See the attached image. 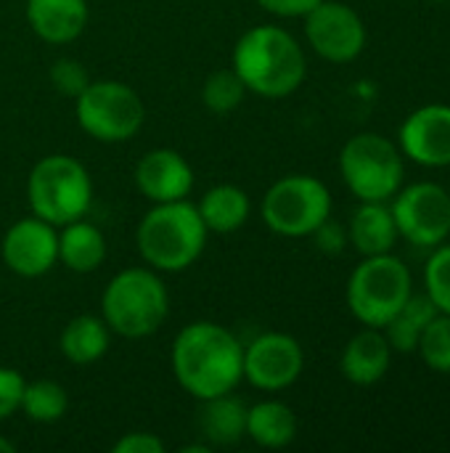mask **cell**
Listing matches in <instances>:
<instances>
[{
	"instance_id": "1",
	"label": "cell",
	"mask_w": 450,
	"mask_h": 453,
	"mask_svg": "<svg viewBox=\"0 0 450 453\" xmlns=\"http://www.w3.org/2000/svg\"><path fill=\"white\" fill-rule=\"evenodd\" d=\"M170 361L178 385L196 401L233 393L244 380V345L231 329L215 321L183 326Z\"/></svg>"
},
{
	"instance_id": "2",
	"label": "cell",
	"mask_w": 450,
	"mask_h": 453,
	"mask_svg": "<svg viewBox=\"0 0 450 453\" xmlns=\"http://www.w3.org/2000/svg\"><path fill=\"white\" fill-rule=\"evenodd\" d=\"M231 66L244 80L247 90L260 98H286L308 74V58L300 40L278 24L247 29L233 48Z\"/></svg>"
},
{
	"instance_id": "3",
	"label": "cell",
	"mask_w": 450,
	"mask_h": 453,
	"mask_svg": "<svg viewBox=\"0 0 450 453\" xmlns=\"http://www.w3.org/2000/svg\"><path fill=\"white\" fill-rule=\"evenodd\" d=\"M207 226L194 202L154 204L138 223L135 242L143 263L162 273H180L191 268L207 247Z\"/></svg>"
},
{
	"instance_id": "4",
	"label": "cell",
	"mask_w": 450,
	"mask_h": 453,
	"mask_svg": "<svg viewBox=\"0 0 450 453\" xmlns=\"http://www.w3.org/2000/svg\"><path fill=\"white\" fill-rule=\"evenodd\" d=\"M170 313V292L154 268L119 271L101 295V319L127 340L154 334Z\"/></svg>"
},
{
	"instance_id": "5",
	"label": "cell",
	"mask_w": 450,
	"mask_h": 453,
	"mask_svg": "<svg viewBox=\"0 0 450 453\" xmlns=\"http://www.w3.org/2000/svg\"><path fill=\"white\" fill-rule=\"evenodd\" d=\"M32 215L61 228L88 215L93 204V180L88 167L66 154L42 157L27 178Z\"/></svg>"
},
{
	"instance_id": "6",
	"label": "cell",
	"mask_w": 450,
	"mask_h": 453,
	"mask_svg": "<svg viewBox=\"0 0 450 453\" xmlns=\"http://www.w3.org/2000/svg\"><path fill=\"white\" fill-rule=\"evenodd\" d=\"M345 295L355 321L363 326L385 329L387 321L414 295V276L411 268L393 252L363 257L353 268Z\"/></svg>"
},
{
	"instance_id": "7",
	"label": "cell",
	"mask_w": 450,
	"mask_h": 453,
	"mask_svg": "<svg viewBox=\"0 0 450 453\" xmlns=\"http://www.w3.org/2000/svg\"><path fill=\"white\" fill-rule=\"evenodd\" d=\"M398 143L382 133H358L339 151V173L358 202H390L406 178Z\"/></svg>"
},
{
	"instance_id": "8",
	"label": "cell",
	"mask_w": 450,
	"mask_h": 453,
	"mask_svg": "<svg viewBox=\"0 0 450 453\" xmlns=\"http://www.w3.org/2000/svg\"><path fill=\"white\" fill-rule=\"evenodd\" d=\"M260 215L278 236H313V231L332 218V191L313 175H284L265 191Z\"/></svg>"
},
{
	"instance_id": "9",
	"label": "cell",
	"mask_w": 450,
	"mask_h": 453,
	"mask_svg": "<svg viewBox=\"0 0 450 453\" xmlns=\"http://www.w3.org/2000/svg\"><path fill=\"white\" fill-rule=\"evenodd\" d=\"M74 117L82 133L101 143H122L138 135L146 119V109L135 88L117 80L88 82L74 98Z\"/></svg>"
},
{
	"instance_id": "10",
	"label": "cell",
	"mask_w": 450,
	"mask_h": 453,
	"mask_svg": "<svg viewBox=\"0 0 450 453\" xmlns=\"http://www.w3.org/2000/svg\"><path fill=\"white\" fill-rule=\"evenodd\" d=\"M390 210L398 236L419 250H435L450 239V188L435 180L400 186Z\"/></svg>"
},
{
	"instance_id": "11",
	"label": "cell",
	"mask_w": 450,
	"mask_h": 453,
	"mask_svg": "<svg viewBox=\"0 0 450 453\" xmlns=\"http://www.w3.org/2000/svg\"><path fill=\"white\" fill-rule=\"evenodd\" d=\"M305 40L316 56L332 64L355 61L369 40L361 13L342 0H321L305 16Z\"/></svg>"
},
{
	"instance_id": "12",
	"label": "cell",
	"mask_w": 450,
	"mask_h": 453,
	"mask_svg": "<svg viewBox=\"0 0 450 453\" xmlns=\"http://www.w3.org/2000/svg\"><path fill=\"white\" fill-rule=\"evenodd\" d=\"M302 369L305 350L292 334L265 332L244 345V380L263 393H281L292 388Z\"/></svg>"
},
{
	"instance_id": "13",
	"label": "cell",
	"mask_w": 450,
	"mask_h": 453,
	"mask_svg": "<svg viewBox=\"0 0 450 453\" xmlns=\"http://www.w3.org/2000/svg\"><path fill=\"white\" fill-rule=\"evenodd\" d=\"M3 263L21 279H37L58 263V231L42 218L16 220L0 244Z\"/></svg>"
},
{
	"instance_id": "14",
	"label": "cell",
	"mask_w": 450,
	"mask_h": 453,
	"mask_svg": "<svg viewBox=\"0 0 450 453\" xmlns=\"http://www.w3.org/2000/svg\"><path fill=\"white\" fill-rule=\"evenodd\" d=\"M398 149L422 167H450V104L414 109L398 130Z\"/></svg>"
},
{
	"instance_id": "15",
	"label": "cell",
	"mask_w": 450,
	"mask_h": 453,
	"mask_svg": "<svg viewBox=\"0 0 450 453\" xmlns=\"http://www.w3.org/2000/svg\"><path fill=\"white\" fill-rule=\"evenodd\" d=\"M135 186L151 204L188 199L194 167L175 149H151L135 165Z\"/></svg>"
},
{
	"instance_id": "16",
	"label": "cell",
	"mask_w": 450,
	"mask_h": 453,
	"mask_svg": "<svg viewBox=\"0 0 450 453\" xmlns=\"http://www.w3.org/2000/svg\"><path fill=\"white\" fill-rule=\"evenodd\" d=\"M393 356L395 353H393L385 332L366 326L355 337H350V342L345 345L342 358H339V372L350 385L371 388L387 377V372L393 366Z\"/></svg>"
},
{
	"instance_id": "17",
	"label": "cell",
	"mask_w": 450,
	"mask_h": 453,
	"mask_svg": "<svg viewBox=\"0 0 450 453\" xmlns=\"http://www.w3.org/2000/svg\"><path fill=\"white\" fill-rule=\"evenodd\" d=\"M88 0H27V21L32 32L50 42L66 45L88 27Z\"/></svg>"
},
{
	"instance_id": "18",
	"label": "cell",
	"mask_w": 450,
	"mask_h": 453,
	"mask_svg": "<svg viewBox=\"0 0 450 453\" xmlns=\"http://www.w3.org/2000/svg\"><path fill=\"white\" fill-rule=\"evenodd\" d=\"M398 226L390 202H361L347 226V242L363 257L387 255L398 244Z\"/></svg>"
},
{
	"instance_id": "19",
	"label": "cell",
	"mask_w": 450,
	"mask_h": 453,
	"mask_svg": "<svg viewBox=\"0 0 450 453\" xmlns=\"http://www.w3.org/2000/svg\"><path fill=\"white\" fill-rule=\"evenodd\" d=\"M106 260V236L85 218L61 226L58 231V263L74 273H93Z\"/></svg>"
},
{
	"instance_id": "20",
	"label": "cell",
	"mask_w": 450,
	"mask_h": 453,
	"mask_svg": "<svg viewBox=\"0 0 450 453\" xmlns=\"http://www.w3.org/2000/svg\"><path fill=\"white\" fill-rule=\"evenodd\" d=\"M247 403L233 393L202 401L199 427L210 446H236L247 438Z\"/></svg>"
},
{
	"instance_id": "21",
	"label": "cell",
	"mask_w": 450,
	"mask_h": 453,
	"mask_svg": "<svg viewBox=\"0 0 450 453\" xmlns=\"http://www.w3.org/2000/svg\"><path fill=\"white\" fill-rule=\"evenodd\" d=\"M297 433V414L281 401H260L247 409V438L260 449H286Z\"/></svg>"
},
{
	"instance_id": "22",
	"label": "cell",
	"mask_w": 450,
	"mask_h": 453,
	"mask_svg": "<svg viewBox=\"0 0 450 453\" xmlns=\"http://www.w3.org/2000/svg\"><path fill=\"white\" fill-rule=\"evenodd\" d=\"M207 231L212 234H233L239 231L252 212V202L247 196L244 188L233 186V183H220L212 186L196 204Z\"/></svg>"
},
{
	"instance_id": "23",
	"label": "cell",
	"mask_w": 450,
	"mask_h": 453,
	"mask_svg": "<svg viewBox=\"0 0 450 453\" xmlns=\"http://www.w3.org/2000/svg\"><path fill=\"white\" fill-rule=\"evenodd\" d=\"M109 342H111V329L106 326L101 316H90V313L72 319L58 337L61 356L77 366H88L103 358L109 350Z\"/></svg>"
},
{
	"instance_id": "24",
	"label": "cell",
	"mask_w": 450,
	"mask_h": 453,
	"mask_svg": "<svg viewBox=\"0 0 450 453\" xmlns=\"http://www.w3.org/2000/svg\"><path fill=\"white\" fill-rule=\"evenodd\" d=\"M438 313H440V311H438V305L430 300L427 292H422V295L414 292V295L406 300V305H403V308L387 321V326L382 329L385 337H387V342H390V348H393V353H400V356L416 353L424 329L430 326V321H432Z\"/></svg>"
},
{
	"instance_id": "25",
	"label": "cell",
	"mask_w": 450,
	"mask_h": 453,
	"mask_svg": "<svg viewBox=\"0 0 450 453\" xmlns=\"http://www.w3.org/2000/svg\"><path fill=\"white\" fill-rule=\"evenodd\" d=\"M69 409V398L66 390L53 382V380H34L24 385V395H21V409L24 417H29L32 422L40 425H50L58 422Z\"/></svg>"
},
{
	"instance_id": "26",
	"label": "cell",
	"mask_w": 450,
	"mask_h": 453,
	"mask_svg": "<svg viewBox=\"0 0 450 453\" xmlns=\"http://www.w3.org/2000/svg\"><path fill=\"white\" fill-rule=\"evenodd\" d=\"M247 85L244 80L236 74V69H217L204 80L202 88V101L207 106V111L212 114H231L233 109H239L247 98Z\"/></svg>"
},
{
	"instance_id": "27",
	"label": "cell",
	"mask_w": 450,
	"mask_h": 453,
	"mask_svg": "<svg viewBox=\"0 0 450 453\" xmlns=\"http://www.w3.org/2000/svg\"><path fill=\"white\" fill-rule=\"evenodd\" d=\"M419 358L424 361V366L435 374H450V316L448 313H438L430 326L424 329L419 348H416Z\"/></svg>"
},
{
	"instance_id": "28",
	"label": "cell",
	"mask_w": 450,
	"mask_h": 453,
	"mask_svg": "<svg viewBox=\"0 0 450 453\" xmlns=\"http://www.w3.org/2000/svg\"><path fill=\"white\" fill-rule=\"evenodd\" d=\"M424 292L440 313L450 316V242L432 250L424 265Z\"/></svg>"
},
{
	"instance_id": "29",
	"label": "cell",
	"mask_w": 450,
	"mask_h": 453,
	"mask_svg": "<svg viewBox=\"0 0 450 453\" xmlns=\"http://www.w3.org/2000/svg\"><path fill=\"white\" fill-rule=\"evenodd\" d=\"M90 77H88V69L77 61V58H58L53 66H50V85L66 96V98H77L85 88H88Z\"/></svg>"
},
{
	"instance_id": "30",
	"label": "cell",
	"mask_w": 450,
	"mask_h": 453,
	"mask_svg": "<svg viewBox=\"0 0 450 453\" xmlns=\"http://www.w3.org/2000/svg\"><path fill=\"white\" fill-rule=\"evenodd\" d=\"M24 377L11 369L0 366V422L11 419L21 409V395H24Z\"/></svg>"
},
{
	"instance_id": "31",
	"label": "cell",
	"mask_w": 450,
	"mask_h": 453,
	"mask_svg": "<svg viewBox=\"0 0 450 453\" xmlns=\"http://www.w3.org/2000/svg\"><path fill=\"white\" fill-rule=\"evenodd\" d=\"M114 453H164L162 438H156L154 433H127L122 435L114 446Z\"/></svg>"
},
{
	"instance_id": "32",
	"label": "cell",
	"mask_w": 450,
	"mask_h": 453,
	"mask_svg": "<svg viewBox=\"0 0 450 453\" xmlns=\"http://www.w3.org/2000/svg\"><path fill=\"white\" fill-rule=\"evenodd\" d=\"M313 236H316L318 250H324V252H329V255H339V252L345 250V244H347V231H345L342 226H337V223H332V218L324 220V223L313 231Z\"/></svg>"
},
{
	"instance_id": "33",
	"label": "cell",
	"mask_w": 450,
	"mask_h": 453,
	"mask_svg": "<svg viewBox=\"0 0 450 453\" xmlns=\"http://www.w3.org/2000/svg\"><path fill=\"white\" fill-rule=\"evenodd\" d=\"M321 0H257L260 8H265L268 13L278 16V19H300L308 11H313Z\"/></svg>"
},
{
	"instance_id": "34",
	"label": "cell",
	"mask_w": 450,
	"mask_h": 453,
	"mask_svg": "<svg viewBox=\"0 0 450 453\" xmlns=\"http://www.w3.org/2000/svg\"><path fill=\"white\" fill-rule=\"evenodd\" d=\"M16 451V446L11 443V441H5L3 435H0V453H13Z\"/></svg>"
},
{
	"instance_id": "35",
	"label": "cell",
	"mask_w": 450,
	"mask_h": 453,
	"mask_svg": "<svg viewBox=\"0 0 450 453\" xmlns=\"http://www.w3.org/2000/svg\"><path fill=\"white\" fill-rule=\"evenodd\" d=\"M430 3H446V0H430Z\"/></svg>"
}]
</instances>
